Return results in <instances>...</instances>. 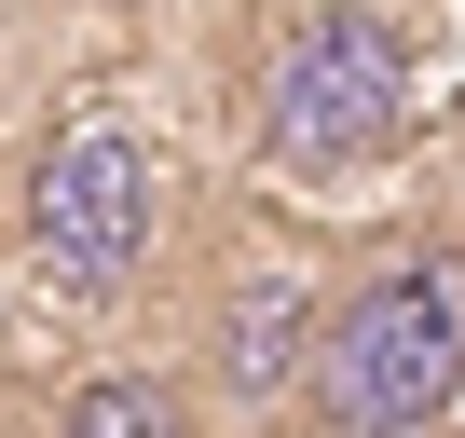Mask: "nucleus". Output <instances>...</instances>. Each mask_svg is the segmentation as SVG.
I'll return each instance as SVG.
<instances>
[{
    "label": "nucleus",
    "mask_w": 465,
    "mask_h": 438,
    "mask_svg": "<svg viewBox=\"0 0 465 438\" xmlns=\"http://www.w3.org/2000/svg\"><path fill=\"white\" fill-rule=\"evenodd\" d=\"M451 397H465V261L397 247L342 302H315V356H302L315 438H438Z\"/></svg>",
    "instance_id": "f257e3e1"
},
{
    "label": "nucleus",
    "mask_w": 465,
    "mask_h": 438,
    "mask_svg": "<svg viewBox=\"0 0 465 438\" xmlns=\"http://www.w3.org/2000/svg\"><path fill=\"white\" fill-rule=\"evenodd\" d=\"M261 137L288 178H356L411 137V42L383 15H356V0H329V15H302L274 42V83H261Z\"/></svg>",
    "instance_id": "f03ea898"
},
{
    "label": "nucleus",
    "mask_w": 465,
    "mask_h": 438,
    "mask_svg": "<svg viewBox=\"0 0 465 438\" xmlns=\"http://www.w3.org/2000/svg\"><path fill=\"white\" fill-rule=\"evenodd\" d=\"M151 234H164V164H151L137 124L83 110V124H55V137L28 151V247H42L69 288H124V274L151 261Z\"/></svg>",
    "instance_id": "7ed1b4c3"
},
{
    "label": "nucleus",
    "mask_w": 465,
    "mask_h": 438,
    "mask_svg": "<svg viewBox=\"0 0 465 438\" xmlns=\"http://www.w3.org/2000/svg\"><path fill=\"white\" fill-rule=\"evenodd\" d=\"M302 356H315V274H247L205 315V397H232V411H288Z\"/></svg>",
    "instance_id": "20e7f679"
},
{
    "label": "nucleus",
    "mask_w": 465,
    "mask_h": 438,
    "mask_svg": "<svg viewBox=\"0 0 465 438\" xmlns=\"http://www.w3.org/2000/svg\"><path fill=\"white\" fill-rule=\"evenodd\" d=\"M192 424H205V397L178 370H96L55 397V438H192Z\"/></svg>",
    "instance_id": "39448f33"
}]
</instances>
